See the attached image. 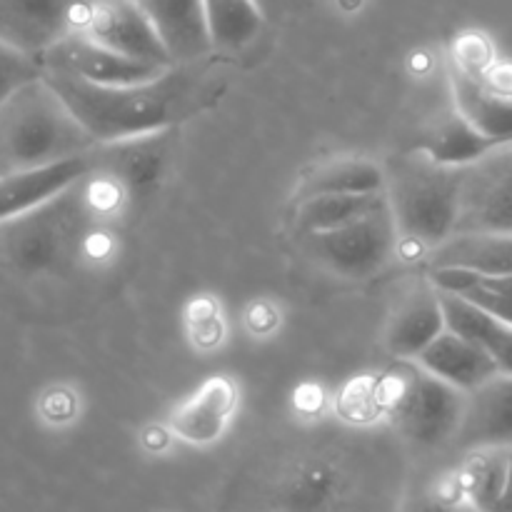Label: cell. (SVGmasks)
<instances>
[{
	"label": "cell",
	"mask_w": 512,
	"mask_h": 512,
	"mask_svg": "<svg viewBox=\"0 0 512 512\" xmlns=\"http://www.w3.org/2000/svg\"><path fill=\"white\" fill-rule=\"evenodd\" d=\"M440 300L448 328L475 340L498 363L500 373H512V325L485 313L460 295L440 290Z\"/></svg>",
	"instance_id": "obj_22"
},
{
	"label": "cell",
	"mask_w": 512,
	"mask_h": 512,
	"mask_svg": "<svg viewBox=\"0 0 512 512\" xmlns=\"http://www.w3.org/2000/svg\"><path fill=\"white\" fill-rule=\"evenodd\" d=\"M305 250L333 273L343 278H370L388 265L398 248V225L393 210L355 220L343 228L303 233Z\"/></svg>",
	"instance_id": "obj_6"
},
{
	"label": "cell",
	"mask_w": 512,
	"mask_h": 512,
	"mask_svg": "<svg viewBox=\"0 0 512 512\" xmlns=\"http://www.w3.org/2000/svg\"><path fill=\"white\" fill-rule=\"evenodd\" d=\"M215 50H240L263 30L258 0H205Z\"/></svg>",
	"instance_id": "obj_25"
},
{
	"label": "cell",
	"mask_w": 512,
	"mask_h": 512,
	"mask_svg": "<svg viewBox=\"0 0 512 512\" xmlns=\"http://www.w3.org/2000/svg\"><path fill=\"white\" fill-rule=\"evenodd\" d=\"M455 233L512 235V140L460 168Z\"/></svg>",
	"instance_id": "obj_7"
},
{
	"label": "cell",
	"mask_w": 512,
	"mask_h": 512,
	"mask_svg": "<svg viewBox=\"0 0 512 512\" xmlns=\"http://www.w3.org/2000/svg\"><path fill=\"white\" fill-rule=\"evenodd\" d=\"M495 145H500L498 140L480 133L478 128H473V125L453 108V113L433 120V123L425 125V128L420 130V135L415 138L413 150L428 155L430 160H435V163L440 165L465 168V165L483 158V155L488 153V150H493Z\"/></svg>",
	"instance_id": "obj_20"
},
{
	"label": "cell",
	"mask_w": 512,
	"mask_h": 512,
	"mask_svg": "<svg viewBox=\"0 0 512 512\" xmlns=\"http://www.w3.org/2000/svg\"><path fill=\"white\" fill-rule=\"evenodd\" d=\"M430 268H458L480 275H512V235L455 233L430 250Z\"/></svg>",
	"instance_id": "obj_19"
},
{
	"label": "cell",
	"mask_w": 512,
	"mask_h": 512,
	"mask_svg": "<svg viewBox=\"0 0 512 512\" xmlns=\"http://www.w3.org/2000/svg\"><path fill=\"white\" fill-rule=\"evenodd\" d=\"M170 135H173V130L98 145L95 148V170L103 168L113 188L128 198L148 195L150 190H155V185L165 175V168H168Z\"/></svg>",
	"instance_id": "obj_11"
},
{
	"label": "cell",
	"mask_w": 512,
	"mask_h": 512,
	"mask_svg": "<svg viewBox=\"0 0 512 512\" xmlns=\"http://www.w3.org/2000/svg\"><path fill=\"white\" fill-rule=\"evenodd\" d=\"M90 178L30 213L0 223V255L10 268L25 275L55 273L80 253L95 213Z\"/></svg>",
	"instance_id": "obj_3"
},
{
	"label": "cell",
	"mask_w": 512,
	"mask_h": 512,
	"mask_svg": "<svg viewBox=\"0 0 512 512\" xmlns=\"http://www.w3.org/2000/svg\"><path fill=\"white\" fill-rule=\"evenodd\" d=\"M95 173V150L75 158L58 160L43 168L20 170L0 178V223L30 213L38 205L68 190L70 185L90 178Z\"/></svg>",
	"instance_id": "obj_13"
},
{
	"label": "cell",
	"mask_w": 512,
	"mask_h": 512,
	"mask_svg": "<svg viewBox=\"0 0 512 512\" xmlns=\"http://www.w3.org/2000/svg\"><path fill=\"white\" fill-rule=\"evenodd\" d=\"M390 208L388 190L380 193H348V195H315L295 203V225L298 233H320V230L343 228L355 220L370 218Z\"/></svg>",
	"instance_id": "obj_23"
},
{
	"label": "cell",
	"mask_w": 512,
	"mask_h": 512,
	"mask_svg": "<svg viewBox=\"0 0 512 512\" xmlns=\"http://www.w3.org/2000/svg\"><path fill=\"white\" fill-rule=\"evenodd\" d=\"M215 75L218 70L203 60L170 65L158 78L135 85H98L65 70H43L98 145L175 130L220 98Z\"/></svg>",
	"instance_id": "obj_1"
},
{
	"label": "cell",
	"mask_w": 512,
	"mask_h": 512,
	"mask_svg": "<svg viewBox=\"0 0 512 512\" xmlns=\"http://www.w3.org/2000/svg\"><path fill=\"white\" fill-rule=\"evenodd\" d=\"M98 148L73 110L40 75L0 105V178Z\"/></svg>",
	"instance_id": "obj_2"
},
{
	"label": "cell",
	"mask_w": 512,
	"mask_h": 512,
	"mask_svg": "<svg viewBox=\"0 0 512 512\" xmlns=\"http://www.w3.org/2000/svg\"><path fill=\"white\" fill-rule=\"evenodd\" d=\"M420 512H475V510L470 508V503H468V500H465V495L458 490V493H455L453 498L433 500V503L425 505V508L420 510Z\"/></svg>",
	"instance_id": "obj_28"
},
{
	"label": "cell",
	"mask_w": 512,
	"mask_h": 512,
	"mask_svg": "<svg viewBox=\"0 0 512 512\" xmlns=\"http://www.w3.org/2000/svg\"><path fill=\"white\" fill-rule=\"evenodd\" d=\"M78 33L130 58L175 65L138 0H93Z\"/></svg>",
	"instance_id": "obj_10"
},
{
	"label": "cell",
	"mask_w": 512,
	"mask_h": 512,
	"mask_svg": "<svg viewBox=\"0 0 512 512\" xmlns=\"http://www.w3.org/2000/svg\"><path fill=\"white\" fill-rule=\"evenodd\" d=\"M388 188V170L370 158L345 155L328 160L315 170L303 175L295 203L315 195H348V193H380Z\"/></svg>",
	"instance_id": "obj_21"
},
{
	"label": "cell",
	"mask_w": 512,
	"mask_h": 512,
	"mask_svg": "<svg viewBox=\"0 0 512 512\" xmlns=\"http://www.w3.org/2000/svg\"><path fill=\"white\" fill-rule=\"evenodd\" d=\"M445 323L443 300L433 280L425 278L400 298L393 318L388 323L385 343L395 358L415 360L443 330Z\"/></svg>",
	"instance_id": "obj_15"
},
{
	"label": "cell",
	"mask_w": 512,
	"mask_h": 512,
	"mask_svg": "<svg viewBox=\"0 0 512 512\" xmlns=\"http://www.w3.org/2000/svg\"><path fill=\"white\" fill-rule=\"evenodd\" d=\"M495 512H512V448H508V458H505V478L503 490H500L498 505Z\"/></svg>",
	"instance_id": "obj_29"
},
{
	"label": "cell",
	"mask_w": 512,
	"mask_h": 512,
	"mask_svg": "<svg viewBox=\"0 0 512 512\" xmlns=\"http://www.w3.org/2000/svg\"><path fill=\"white\" fill-rule=\"evenodd\" d=\"M238 408V388L225 375L205 380L170 415V430L190 445H210L225 433Z\"/></svg>",
	"instance_id": "obj_16"
},
{
	"label": "cell",
	"mask_w": 512,
	"mask_h": 512,
	"mask_svg": "<svg viewBox=\"0 0 512 512\" xmlns=\"http://www.w3.org/2000/svg\"><path fill=\"white\" fill-rule=\"evenodd\" d=\"M453 445L468 455L512 448V373L493 375L470 390Z\"/></svg>",
	"instance_id": "obj_12"
},
{
	"label": "cell",
	"mask_w": 512,
	"mask_h": 512,
	"mask_svg": "<svg viewBox=\"0 0 512 512\" xmlns=\"http://www.w3.org/2000/svg\"><path fill=\"white\" fill-rule=\"evenodd\" d=\"M40 75H43V68H40L38 58H30V55L20 53V50L0 43V105H3V100H8L20 85L40 78Z\"/></svg>",
	"instance_id": "obj_27"
},
{
	"label": "cell",
	"mask_w": 512,
	"mask_h": 512,
	"mask_svg": "<svg viewBox=\"0 0 512 512\" xmlns=\"http://www.w3.org/2000/svg\"><path fill=\"white\" fill-rule=\"evenodd\" d=\"M388 200L400 238L438 248L455 233L460 168L440 165L413 150L388 170Z\"/></svg>",
	"instance_id": "obj_5"
},
{
	"label": "cell",
	"mask_w": 512,
	"mask_h": 512,
	"mask_svg": "<svg viewBox=\"0 0 512 512\" xmlns=\"http://www.w3.org/2000/svg\"><path fill=\"white\" fill-rule=\"evenodd\" d=\"M428 278L443 293H453L485 313L512 325V275H480L458 268L430 270Z\"/></svg>",
	"instance_id": "obj_24"
},
{
	"label": "cell",
	"mask_w": 512,
	"mask_h": 512,
	"mask_svg": "<svg viewBox=\"0 0 512 512\" xmlns=\"http://www.w3.org/2000/svg\"><path fill=\"white\" fill-rule=\"evenodd\" d=\"M415 360L425 370L460 388L463 393H470L500 373L498 363L475 340L465 338L450 328H445Z\"/></svg>",
	"instance_id": "obj_17"
},
{
	"label": "cell",
	"mask_w": 512,
	"mask_h": 512,
	"mask_svg": "<svg viewBox=\"0 0 512 512\" xmlns=\"http://www.w3.org/2000/svg\"><path fill=\"white\" fill-rule=\"evenodd\" d=\"M43 70H65L98 85H135L163 75L170 65L115 53L83 33H70L40 55Z\"/></svg>",
	"instance_id": "obj_9"
},
{
	"label": "cell",
	"mask_w": 512,
	"mask_h": 512,
	"mask_svg": "<svg viewBox=\"0 0 512 512\" xmlns=\"http://www.w3.org/2000/svg\"><path fill=\"white\" fill-rule=\"evenodd\" d=\"M450 93H453L455 110L473 128L498 143L512 140V95L500 93L475 70L458 63L450 68Z\"/></svg>",
	"instance_id": "obj_18"
},
{
	"label": "cell",
	"mask_w": 512,
	"mask_h": 512,
	"mask_svg": "<svg viewBox=\"0 0 512 512\" xmlns=\"http://www.w3.org/2000/svg\"><path fill=\"white\" fill-rule=\"evenodd\" d=\"M173 63H198L215 53L205 0H138Z\"/></svg>",
	"instance_id": "obj_14"
},
{
	"label": "cell",
	"mask_w": 512,
	"mask_h": 512,
	"mask_svg": "<svg viewBox=\"0 0 512 512\" xmlns=\"http://www.w3.org/2000/svg\"><path fill=\"white\" fill-rule=\"evenodd\" d=\"M335 490V473L325 463H308L290 478L285 488L288 508L295 512H315L323 508Z\"/></svg>",
	"instance_id": "obj_26"
},
{
	"label": "cell",
	"mask_w": 512,
	"mask_h": 512,
	"mask_svg": "<svg viewBox=\"0 0 512 512\" xmlns=\"http://www.w3.org/2000/svg\"><path fill=\"white\" fill-rule=\"evenodd\" d=\"M93 0H0V43L40 58L83 28Z\"/></svg>",
	"instance_id": "obj_8"
},
{
	"label": "cell",
	"mask_w": 512,
	"mask_h": 512,
	"mask_svg": "<svg viewBox=\"0 0 512 512\" xmlns=\"http://www.w3.org/2000/svg\"><path fill=\"white\" fill-rule=\"evenodd\" d=\"M375 398L378 413L405 440L433 450L455 440L468 393L440 380L418 360L398 358L375 380Z\"/></svg>",
	"instance_id": "obj_4"
}]
</instances>
